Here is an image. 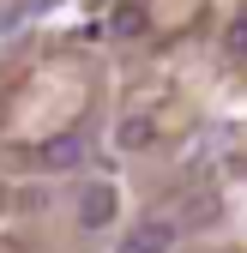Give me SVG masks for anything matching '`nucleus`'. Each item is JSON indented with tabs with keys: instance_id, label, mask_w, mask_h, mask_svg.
<instances>
[{
	"instance_id": "4",
	"label": "nucleus",
	"mask_w": 247,
	"mask_h": 253,
	"mask_svg": "<svg viewBox=\"0 0 247 253\" xmlns=\"http://www.w3.org/2000/svg\"><path fill=\"white\" fill-rule=\"evenodd\" d=\"M115 139H121V151H151V145H157V126H151L145 115H127L115 126Z\"/></svg>"
},
{
	"instance_id": "1",
	"label": "nucleus",
	"mask_w": 247,
	"mask_h": 253,
	"mask_svg": "<svg viewBox=\"0 0 247 253\" xmlns=\"http://www.w3.org/2000/svg\"><path fill=\"white\" fill-rule=\"evenodd\" d=\"M115 211H121L115 187H109V181H90L84 193H79V229H109V223H115Z\"/></svg>"
},
{
	"instance_id": "3",
	"label": "nucleus",
	"mask_w": 247,
	"mask_h": 253,
	"mask_svg": "<svg viewBox=\"0 0 247 253\" xmlns=\"http://www.w3.org/2000/svg\"><path fill=\"white\" fill-rule=\"evenodd\" d=\"M42 163H48V169H73V163H84V139H79V133H54V139L42 145Z\"/></svg>"
},
{
	"instance_id": "6",
	"label": "nucleus",
	"mask_w": 247,
	"mask_h": 253,
	"mask_svg": "<svg viewBox=\"0 0 247 253\" xmlns=\"http://www.w3.org/2000/svg\"><path fill=\"white\" fill-rule=\"evenodd\" d=\"M229 54H247V12L229 24Z\"/></svg>"
},
{
	"instance_id": "2",
	"label": "nucleus",
	"mask_w": 247,
	"mask_h": 253,
	"mask_svg": "<svg viewBox=\"0 0 247 253\" xmlns=\"http://www.w3.org/2000/svg\"><path fill=\"white\" fill-rule=\"evenodd\" d=\"M175 223H163V217H145V223L139 229H127V235H121V253H169L175 247Z\"/></svg>"
},
{
	"instance_id": "5",
	"label": "nucleus",
	"mask_w": 247,
	"mask_h": 253,
	"mask_svg": "<svg viewBox=\"0 0 247 253\" xmlns=\"http://www.w3.org/2000/svg\"><path fill=\"white\" fill-rule=\"evenodd\" d=\"M109 30H115V37H145V6H139V0H127V6H115Z\"/></svg>"
}]
</instances>
